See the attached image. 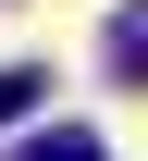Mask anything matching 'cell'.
<instances>
[{"mask_svg": "<svg viewBox=\"0 0 148 161\" xmlns=\"http://www.w3.org/2000/svg\"><path fill=\"white\" fill-rule=\"evenodd\" d=\"M111 75H124V87H148V0L111 25Z\"/></svg>", "mask_w": 148, "mask_h": 161, "instance_id": "1", "label": "cell"}, {"mask_svg": "<svg viewBox=\"0 0 148 161\" xmlns=\"http://www.w3.org/2000/svg\"><path fill=\"white\" fill-rule=\"evenodd\" d=\"M37 87H49L37 62H13V75H0V124H25V112H37Z\"/></svg>", "mask_w": 148, "mask_h": 161, "instance_id": "3", "label": "cell"}, {"mask_svg": "<svg viewBox=\"0 0 148 161\" xmlns=\"http://www.w3.org/2000/svg\"><path fill=\"white\" fill-rule=\"evenodd\" d=\"M13 161H111V149H99V136H86V124H49V136H25Z\"/></svg>", "mask_w": 148, "mask_h": 161, "instance_id": "2", "label": "cell"}]
</instances>
